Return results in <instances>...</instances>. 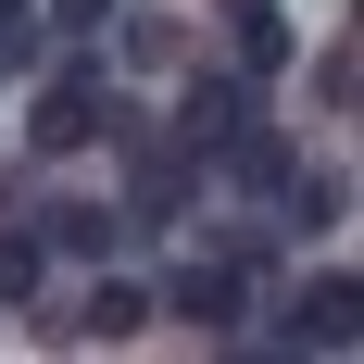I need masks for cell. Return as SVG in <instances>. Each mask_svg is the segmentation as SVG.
<instances>
[{"mask_svg":"<svg viewBox=\"0 0 364 364\" xmlns=\"http://www.w3.org/2000/svg\"><path fill=\"white\" fill-rule=\"evenodd\" d=\"M101 126H113V101L88 88V75H63V88H50V101L26 113V151H88Z\"/></svg>","mask_w":364,"mask_h":364,"instance_id":"cell-1","label":"cell"},{"mask_svg":"<svg viewBox=\"0 0 364 364\" xmlns=\"http://www.w3.org/2000/svg\"><path fill=\"white\" fill-rule=\"evenodd\" d=\"M239 301H252V277H239V264H188V277H176V314H188L201 339L239 327Z\"/></svg>","mask_w":364,"mask_h":364,"instance_id":"cell-2","label":"cell"},{"mask_svg":"<svg viewBox=\"0 0 364 364\" xmlns=\"http://www.w3.org/2000/svg\"><path fill=\"white\" fill-rule=\"evenodd\" d=\"M38 252L101 264V252H113V201H50V214H38Z\"/></svg>","mask_w":364,"mask_h":364,"instance_id":"cell-3","label":"cell"},{"mask_svg":"<svg viewBox=\"0 0 364 364\" xmlns=\"http://www.w3.org/2000/svg\"><path fill=\"white\" fill-rule=\"evenodd\" d=\"M226 164H239V176H252V188H277V176H289V139H277V126H252V113H239V126H226Z\"/></svg>","mask_w":364,"mask_h":364,"instance_id":"cell-4","label":"cell"},{"mask_svg":"<svg viewBox=\"0 0 364 364\" xmlns=\"http://www.w3.org/2000/svg\"><path fill=\"white\" fill-rule=\"evenodd\" d=\"M301 339H314V352H339V339H352V277H314V289H301V314H289Z\"/></svg>","mask_w":364,"mask_h":364,"instance_id":"cell-5","label":"cell"},{"mask_svg":"<svg viewBox=\"0 0 364 364\" xmlns=\"http://www.w3.org/2000/svg\"><path fill=\"white\" fill-rule=\"evenodd\" d=\"M126 327H151V289L101 277V289H88V314H75V339H126Z\"/></svg>","mask_w":364,"mask_h":364,"instance_id":"cell-6","label":"cell"},{"mask_svg":"<svg viewBox=\"0 0 364 364\" xmlns=\"http://www.w3.org/2000/svg\"><path fill=\"white\" fill-rule=\"evenodd\" d=\"M226 26H239V63H252V75H277V63H289V13H277V0L226 13Z\"/></svg>","mask_w":364,"mask_h":364,"instance_id":"cell-7","label":"cell"},{"mask_svg":"<svg viewBox=\"0 0 364 364\" xmlns=\"http://www.w3.org/2000/svg\"><path fill=\"white\" fill-rule=\"evenodd\" d=\"M239 113H252V88H226V75H201V88H188V139L214 151L226 126H239Z\"/></svg>","mask_w":364,"mask_h":364,"instance_id":"cell-8","label":"cell"},{"mask_svg":"<svg viewBox=\"0 0 364 364\" xmlns=\"http://www.w3.org/2000/svg\"><path fill=\"white\" fill-rule=\"evenodd\" d=\"M176 50H188V38H176V13H139V26H126V63H151V75H164Z\"/></svg>","mask_w":364,"mask_h":364,"instance_id":"cell-9","label":"cell"},{"mask_svg":"<svg viewBox=\"0 0 364 364\" xmlns=\"http://www.w3.org/2000/svg\"><path fill=\"white\" fill-rule=\"evenodd\" d=\"M352 88H364V50H352V38H327V63H314V101H352Z\"/></svg>","mask_w":364,"mask_h":364,"instance_id":"cell-10","label":"cell"},{"mask_svg":"<svg viewBox=\"0 0 364 364\" xmlns=\"http://www.w3.org/2000/svg\"><path fill=\"white\" fill-rule=\"evenodd\" d=\"M339 201H352L339 176H289V214H301V226H339Z\"/></svg>","mask_w":364,"mask_h":364,"instance_id":"cell-11","label":"cell"},{"mask_svg":"<svg viewBox=\"0 0 364 364\" xmlns=\"http://www.w3.org/2000/svg\"><path fill=\"white\" fill-rule=\"evenodd\" d=\"M38 289V239H0V301H26Z\"/></svg>","mask_w":364,"mask_h":364,"instance_id":"cell-12","label":"cell"},{"mask_svg":"<svg viewBox=\"0 0 364 364\" xmlns=\"http://www.w3.org/2000/svg\"><path fill=\"white\" fill-rule=\"evenodd\" d=\"M0 38H26V0H0Z\"/></svg>","mask_w":364,"mask_h":364,"instance_id":"cell-13","label":"cell"},{"mask_svg":"<svg viewBox=\"0 0 364 364\" xmlns=\"http://www.w3.org/2000/svg\"><path fill=\"white\" fill-rule=\"evenodd\" d=\"M0 63H13V38H0Z\"/></svg>","mask_w":364,"mask_h":364,"instance_id":"cell-14","label":"cell"}]
</instances>
